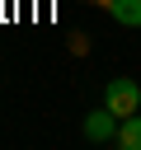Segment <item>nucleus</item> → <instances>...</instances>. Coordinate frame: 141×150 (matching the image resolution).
I'll return each instance as SVG.
<instances>
[{"label": "nucleus", "mask_w": 141, "mask_h": 150, "mask_svg": "<svg viewBox=\"0 0 141 150\" xmlns=\"http://www.w3.org/2000/svg\"><path fill=\"white\" fill-rule=\"evenodd\" d=\"M103 103H108L118 117H132V112L141 108V84H136V80H127V75H118V80H108Z\"/></svg>", "instance_id": "obj_1"}, {"label": "nucleus", "mask_w": 141, "mask_h": 150, "mask_svg": "<svg viewBox=\"0 0 141 150\" xmlns=\"http://www.w3.org/2000/svg\"><path fill=\"white\" fill-rule=\"evenodd\" d=\"M118 127H122V117L103 103V108H94V112H85V122H80V131H85V141H94V145H108V141H118Z\"/></svg>", "instance_id": "obj_2"}, {"label": "nucleus", "mask_w": 141, "mask_h": 150, "mask_svg": "<svg viewBox=\"0 0 141 150\" xmlns=\"http://www.w3.org/2000/svg\"><path fill=\"white\" fill-rule=\"evenodd\" d=\"M103 9L113 14V23H122V28H141V0H108Z\"/></svg>", "instance_id": "obj_3"}, {"label": "nucleus", "mask_w": 141, "mask_h": 150, "mask_svg": "<svg viewBox=\"0 0 141 150\" xmlns=\"http://www.w3.org/2000/svg\"><path fill=\"white\" fill-rule=\"evenodd\" d=\"M118 145H122V150H141V117H136V112L122 117V127H118Z\"/></svg>", "instance_id": "obj_4"}]
</instances>
